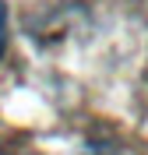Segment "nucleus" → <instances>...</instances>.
<instances>
[{"instance_id":"1","label":"nucleus","mask_w":148,"mask_h":155,"mask_svg":"<svg viewBox=\"0 0 148 155\" xmlns=\"http://www.w3.org/2000/svg\"><path fill=\"white\" fill-rule=\"evenodd\" d=\"M4 39H7V11H4V0H0V49H4Z\"/></svg>"}]
</instances>
